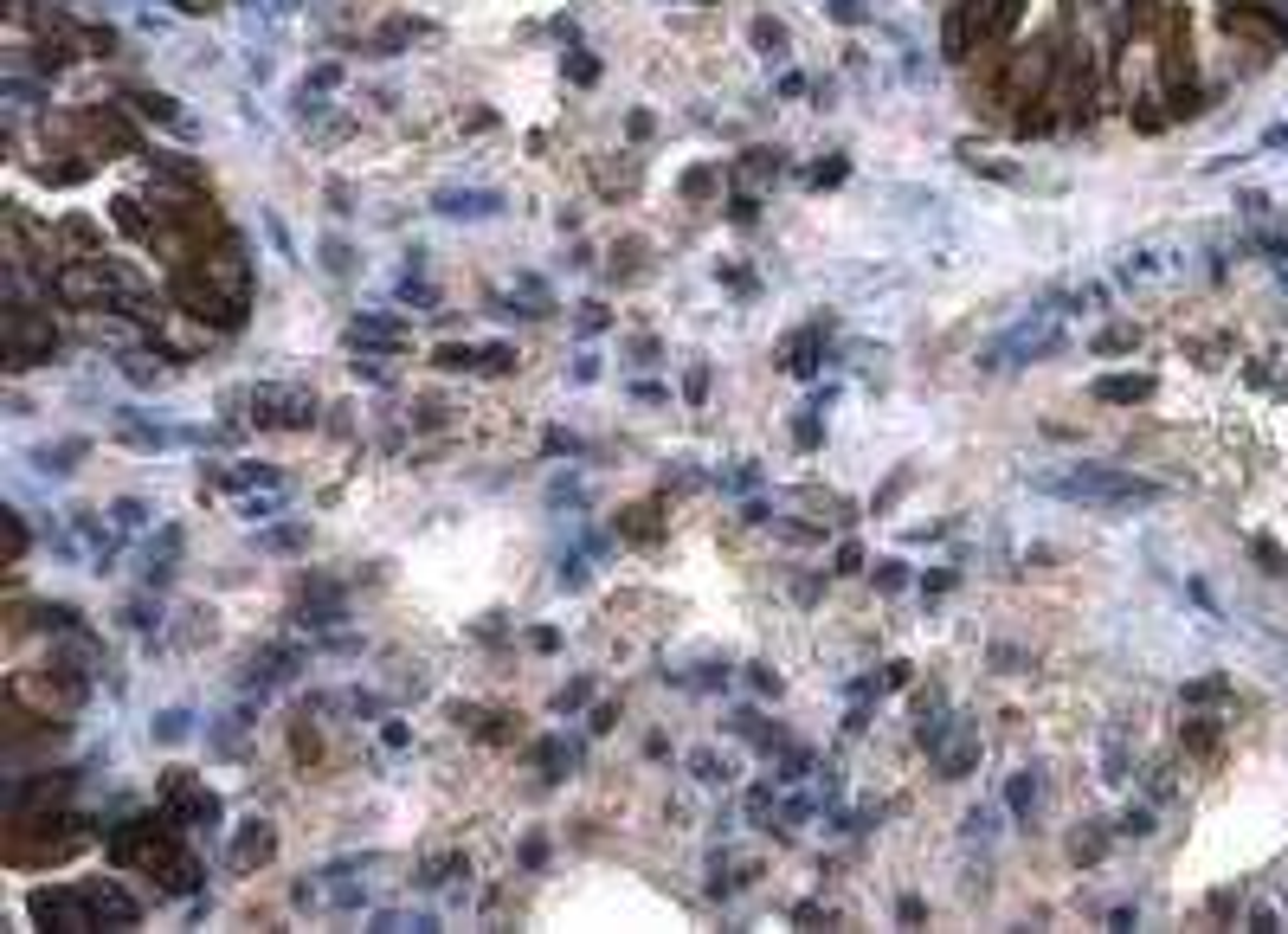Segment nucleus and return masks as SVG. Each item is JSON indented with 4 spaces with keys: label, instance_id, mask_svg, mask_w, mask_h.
Segmentation results:
<instances>
[{
    "label": "nucleus",
    "instance_id": "nucleus-1",
    "mask_svg": "<svg viewBox=\"0 0 1288 934\" xmlns=\"http://www.w3.org/2000/svg\"><path fill=\"white\" fill-rule=\"evenodd\" d=\"M1037 496H1057V502H1089V510H1147L1166 490L1140 471H1121V464H1063V471H1037L1031 477Z\"/></svg>",
    "mask_w": 1288,
    "mask_h": 934
},
{
    "label": "nucleus",
    "instance_id": "nucleus-2",
    "mask_svg": "<svg viewBox=\"0 0 1288 934\" xmlns=\"http://www.w3.org/2000/svg\"><path fill=\"white\" fill-rule=\"evenodd\" d=\"M246 291H252V271H246V252L238 246H220L213 258H200L193 271L175 277V297L187 303V316H200L213 329L246 323Z\"/></svg>",
    "mask_w": 1288,
    "mask_h": 934
},
{
    "label": "nucleus",
    "instance_id": "nucleus-3",
    "mask_svg": "<svg viewBox=\"0 0 1288 934\" xmlns=\"http://www.w3.org/2000/svg\"><path fill=\"white\" fill-rule=\"evenodd\" d=\"M1018 13H1025V0H966V7L947 20V59H966V52H980V45H999L1018 27Z\"/></svg>",
    "mask_w": 1288,
    "mask_h": 934
},
{
    "label": "nucleus",
    "instance_id": "nucleus-4",
    "mask_svg": "<svg viewBox=\"0 0 1288 934\" xmlns=\"http://www.w3.org/2000/svg\"><path fill=\"white\" fill-rule=\"evenodd\" d=\"M52 291H59L65 303H78V309H110L116 297L136 303V277H123L116 265H104V258H78V265H65V271L52 277ZM136 309H142V303H136Z\"/></svg>",
    "mask_w": 1288,
    "mask_h": 934
},
{
    "label": "nucleus",
    "instance_id": "nucleus-5",
    "mask_svg": "<svg viewBox=\"0 0 1288 934\" xmlns=\"http://www.w3.org/2000/svg\"><path fill=\"white\" fill-rule=\"evenodd\" d=\"M175 819H130V825H116L110 831V857L116 864H136V870H175L181 864V845H175V831H168Z\"/></svg>",
    "mask_w": 1288,
    "mask_h": 934
},
{
    "label": "nucleus",
    "instance_id": "nucleus-6",
    "mask_svg": "<svg viewBox=\"0 0 1288 934\" xmlns=\"http://www.w3.org/2000/svg\"><path fill=\"white\" fill-rule=\"evenodd\" d=\"M1057 348H1063V329L1051 316H1025L1018 329H1005L999 342L980 348V368L999 374V368H1018V362H1031V354H1057Z\"/></svg>",
    "mask_w": 1288,
    "mask_h": 934
},
{
    "label": "nucleus",
    "instance_id": "nucleus-7",
    "mask_svg": "<svg viewBox=\"0 0 1288 934\" xmlns=\"http://www.w3.org/2000/svg\"><path fill=\"white\" fill-rule=\"evenodd\" d=\"M0 342H7V368H39V362H52L59 335H52L45 316H33L27 303H13L7 323H0Z\"/></svg>",
    "mask_w": 1288,
    "mask_h": 934
},
{
    "label": "nucleus",
    "instance_id": "nucleus-8",
    "mask_svg": "<svg viewBox=\"0 0 1288 934\" xmlns=\"http://www.w3.org/2000/svg\"><path fill=\"white\" fill-rule=\"evenodd\" d=\"M33 922H45V928H97L90 890L84 883H71V890H39L33 896Z\"/></svg>",
    "mask_w": 1288,
    "mask_h": 934
},
{
    "label": "nucleus",
    "instance_id": "nucleus-9",
    "mask_svg": "<svg viewBox=\"0 0 1288 934\" xmlns=\"http://www.w3.org/2000/svg\"><path fill=\"white\" fill-rule=\"evenodd\" d=\"M252 419L258 425H309L316 419V400L297 394V387H258L252 394Z\"/></svg>",
    "mask_w": 1288,
    "mask_h": 934
},
{
    "label": "nucleus",
    "instance_id": "nucleus-10",
    "mask_svg": "<svg viewBox=\"0 0 1288 934\" xmlns=\"http://www.w3.org/2000/svg\"><path fill=\"white\" fill-rule=\"evenodd\" d=\"M161 799H168V819H187V825H213L220 819V799H213L200 780H187V774H168Z\"/></svg>",
    "mask_w": 1288,
    "mask_h": 934
},
{
    "label": "nucleus",
    "instance_id": "nucleus-11",
    "mask_svg": "<svg viewBox=\"0 0 1288 934\" xmlns=\"http://www.w3.org/2000/svg\"><path fill=\"white\" fill-rule=\"evenodd\" d=\"M1043 84H1051V52L1031 45V52H1018L1011 71H1005V104H1031Z\"/></svg>",
    "mask_w": 1288,
    "mask_h": 934
},
{
    "label": "nucleus",
    "instance_id": "nucleus-12",
    "mask_svg": "<svg viewBox=\"0 0 1288 934\" xmlns=\"http://www.w3.org/2000/svg\"><path fill=\"white\" fill-rule=\"evenodd\" d=\"M432 207L445 220H490V213H503V194H490V187H445Z\"/></svg>",
    "mask_w": 1288,
    "mask_h": 934
},
{
    "label": "nucleus",
    "instance_id": "nucleus-13",
    "mask_svg": "<svg viewBox=\"0 0 1288 934\" xmlns=\"http://www.w3.org/2000/svg\"><path fill=\"white\" fill-rule=\"evenodd\" d=\"M271 851H278V831L252 819L246 831H238V845H232V870H252V864H271Z\"/></svg>",
    "mask_w": 1288,
    "mask_h": 934
},
{
    "label": "nucleus",
    "instance_id": "nucleus-14",
    "mask_svg": "<svg viewBox=\"0 0 1288 934\" xmlns=\"http://www.w3.org/2000/svg\"><path fill=\"white\" fill-rule=\"evenodd\" d=\"M1096 400H1108V406L1153 400V374H1108V380H1096Z\"/></svg>",
    "mask_w": 1288,
    "mask_h": 934
},
{
    "label": "nucleus",
    "instance_id": "nucleus-15",
    "mask_svg": "<svg viewBox=\"0 0 1288 934\" xmlns=\"http://www.w3.org/2000/svg\"><path fill=\"white\" fill-rule=\"evenodd\" d=\"M348 335H355V348H400L406 342V329L400 323H380V316H361Z\"/></svg>",
    "mask_w": 1288,
    "mask_h": 934
},
{
    "label": "nucleus",
    "instance_id": "nucleus-16",
    "mask_svg": "<svg viewBox=\"0 0 1288 934\" xmlns=\"http://www.w3.org/2000/svg\"><path fill=\"white\" fill-rule=\"evenodd\" d=\"M755 45H761L767 59H786V45H793V39H786L780 20H755Z\"/></svg>",
    "mask_w": 1288,
    "mask_h": 934
},
{
    "label": "nucleus",
    "instance_id": "nucleus-17",
    "mask_svg": "<svg viewBox=\"0 0 1288 934\" xmlns=\"http://www.w3.org/2000/svg\"><path fill=\"white\" fill-rule=\"evenodd\" d=\"M786 368H793V374H812V368H818V329H806V335L786 348Z\"/></svg>",
    "mask_w": 1288,
    "mask_h": 934
},
{
    "label": "nucleus",
    "instance_id": "nucleus-18",
    "mask_svg": "<svg viewBox=\"0 0 1288 934\" xmlns=\"http://www.w3.org/2000/svg\"><path fill=\"white\" fill-rule=\"evenodd\" d=\"M457 870H471V864H465V857H432V864H426V876H419V883H426V890H445V883H451Z\"/></svg>",
    "mask_w": 1288,
    "mask_h": 934
},
{
    "label": "nucleus",
    "instance_id": "nucleus-19",
    "mask_svg": "<svg viewBox=\"0 0 1288 934\" xmlns=\"http://www.w3.org/2000/svg\"><path fill=\"white\" fill-rule=\"evenodd\" d=\"M1005 806H1011V812H1031V806H1037V774H1018L1011 793H1005Z\"/></svg>",
    "mask_w": 1288,
    "mask_h": 934
},
{
    "label": "nucleus",
    "instance_id": "nucleus-20",
    "mask_svg": "<svg viewBox=\"0 0 1288 934\" xmlns=\"http://www.w3.org/2000/svg\"><path fill=\"white\" fill-rule=\"evenodd\" d=\"M71 458H84V439H65L59 451H39V464H45V471H71Z\"/></svg>",
    "mask_w": 1288,
    "mask_h": 934
},
{
    "label": "nucleus",
    "instance_id": "nucleus-21",
    "mask_svg": "<svg viewBox=\"0 0 1288 934\" xmlns=\"http://www.w3.org/2000/svg\"><path fill=\"white\" fill-rule=\"evenodd\" d=\"M226 484H232V490H246V484H278V471H264V464H238V471H226Z\"/></svg>",
    "mask_w": 1288,
    "mask_h": 934
},
{
    "label": "nucleus",
    "instance_id": "nucleus-22",
    "mask_svg": "<svg viewBox=\"0 0 1288 934\" xmlns=\"http://www.w3.org/2000/svg\"><path fill=\"white\" fill-rule=\"evenodd\" d=\"M136 110H142V116H155V123H181V110L168 104V98H149V90L136 98Z\"/></svg>",
    "mask_w": 1288,
    "mask_h": 934
},
{
    "label": "nucleus",
    "instance_id": "nucleus-23",
    "mask_svg": "<svg viewBox=\"0 0 1288 934\" xmlns=\"http://www.w3.org/2000/svg\"><path fill=\"white\" fill-rule=\"evenodd\" d=\"M477 362H483V348H457V342L439 348V368H477Z\"/></svg>",
    "mask_w": 1288,
    "mask_h": 934
},
{
    "label": "nucleus",
    "instance_id": "nucleus-24",
    "mask_svg": "<svg viewBox=\"0 0 1288 934\" xmlns=\"http://www.w3.org/2000/svg\"><path fill=\"white\" fill-rule=\"evenodd\" d=\"M824 13L844 20V27H863V20H870V13H863V0H824Z\"/></svg>",
    "mask_w": 1288,
    "mask_h": 934
},
{
    "label": "nucleus",
    "instance_id": "nucleus-25",
    "mask_svg": "<svg viewBox=\"0 0 1288 934\" xmlns=\"http://www.w3.org/2000/svg\"><path fill=\"white\" fill-rule=\"evenodd\" d=\"M1140 335L1134 329H1108V335H1096V354H1121V348H1134Z\"/></svg>",
    "mask_w": 1288,
    "mask_h": 934
},
{
    "label": "nucleus",
    "instance_id": "nucleus-26",
    "mask_svg": "<svg viewBox=\"0 0 1288 934\" xmlns=\"http://www.w3.org/2000/svg\"><path fill=\"white\" fill-rule=\"evenodd\" d=\"M110 516H116V529H142V522H149V516H142V502H136V496H123V502H116Z\"/></svg>",
    "mask_w": 1288,
    "mask_h": 934
},
{
    "label": "nucleus",
    "instance_id": "nucleus-27",
    "mask_svg": "<svg viewBox=\"0 0 1288 934\" xmlns=\"http://www.w3.org/2000/svg\"><path fill=\"white\" fill-rule=\"evenodd\" d=\"M625 535H638V541H651V535H658V522H651V510H625Z\"/></svg>",
    "mask_w": 1288,
    "mask_h": 934
},
{
    "label": "nucleus",
    "instance_id": "nucleus-28",
    "mask_svg": "<svg viewBox=\"0 0 1288 934\" xmlns=\"http://www.w3.org/2000/svg\"><path fill=\"white\" fill-rule=\"evenodd\" d=\"M20 555H27V522L7 510V561H20Z\"/></svg>",
    "mask_w": 1288,
    "mask_h": 934
},
{
    "label": "nucleus",
    "instance_id": "nucleus-29",
    "mask_svg": "<svg viewBox=\"0 0 1288 934\" xmlns=\"http://www.w3.org/2000/svg\"><path fill=\"white\" fill-rule=\"evenodd\" d=\"M155 735H161V741H181V735H187V715H181V709H168L161 722H155Z\"/></svg>",
    "mask_w": 1288,
    "mask_h": 934
},
{
    "label": "nucleus",
    "instance_id": "nucleus-30",
    "mask_svg": "<svg viewBox=\"0 0 1288 934\" xmlns=\"http://www.w3.org/2000/svg\"><path fill=\"white\" fill-rule=\"evenodd\" d=\"M1185 741H1192L1199 754H1211V748H1218V728H1211V722H1192V728H1185Z\"/></svg>",
    "mask_w": 1288,
    "mask_h": 934
},
{
    "label": "nucleus",
    "instance_id": "nucleus-31",
    "mask_svg": "<svg viewBox=\"0 0 1288 934\" xmlns=\"http://www.w3.org/2000/svg\"><path fill=\"white\" fill-rule=\"evenodd\" d=\"M1121 831H1128V837H1147V831H1153V812H1147V806H1134L1128 819H1121Z\"/></svg>",
    "mask_w": 1288,
    "mask_h": 934
},
{
    "label": "nucleus",
    "instance_id": "nucleus-32",
    "mask_svg": "<svg viewBox=\"0 0 1288 934\" xmlns=\"http://www.w3.org/2000/svg\"><path fill=\"white\" fill-rule=\"evenodd\" d=\"M477 368H490V374H503V368H516V354H509V348L496 342V348H483V362H477Z\"/></svg>",
    "mask_w": 1288,
    "mask_h": 934
},
{
    "label": "nucleus",
    "instance_id": "nucleus-33",
    "mask_svg": "<svg viewBox=\"0 0 1288 934\" xmlns=\"http://www.w3.org/2000/svg\"><path fill=\"white\" fill-rule=\"evenodd\" d=\"M857 567H863V548L844 541V548H838V573H857Z\"/></svg>",
    "mask_w": 1288,
    "mask_h": 934
},
{
    "label": "nucleus",
    "instance_id": "nucleus-34",
    "mask_svg": "<svg viewBox=\"0 0 1288 934\" xmlns=\"http://www.w3.org/2000/svg\"><path fill=\"white\" fill-rule=\"evenodd\" d=\"M877 581H883V593H895V587L909 581V573H903V561H883V567H877Z\"/></svg>",
    "mask_w": 1288,
    "mask_h": 934
},
{
    "label": "nucleus",
    "instance_id": "nucleus-35",
    "mask_svg": "<svg viewBox=\"0 0 1288 934\" xmlns=\"http://www.w3.org/2000/svg\"><path fill=\"white\" fill-rule=\"evenodd\" d=\"M690 768H696V780H722V774H728V768H722V760H715V754H696V760H690Z\"/></svg>",
    "mask_w": 1288,
    "mask_h": 934
},
{
    "label": "nucleus",
    "instance_id": "nucleus-36",
    "mask_svg": "<svg viewBox=\"0 0 1288 934\" xmlns=\"http://www.w3.org/2000/svg\"><path fill=\"white\" fill-rule=\"evenodd\" d=\"M580 703H587V683H574V689H561V697H554V709H561V715L580 709Z\"/></svg>",
    "mask_w": 1288,
    "mask_h": 934
},
{
    "label": "nucleus",
    "instance_id": "nucleus-37",
    "mask_svg": "<svg viewBox=\"0 0 1288 934\" xmlns=\"http://www.w3.org/2000/svg\"><path fill=\"white\" fill-rule=\"evenodd\" d=\"M1256 149H1288V123H1276L1269 136H1262V142H1256Z\"/></svg>",
    "mask_w": 1288,
    "mask_h": 934
},
{
    "label": "nucleus",
    "instance_id": "nucleus-38",
    "mask_svg": "<svg viewBox=\"0 0 1288 934\" xmlns=\"http://www.w3.org/2000/svg\"><path fill=\"white\" fill-rule=\"evenodd\" d=\"M702 7H709V0H702Z\"/></svg>",
    "mask_w": 1288,
    "mask_h": 934
}]
</instances>
